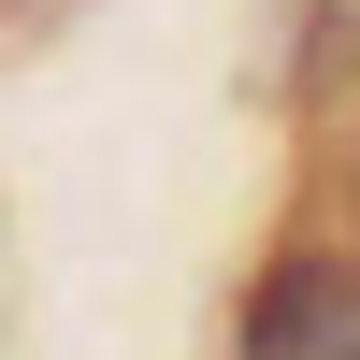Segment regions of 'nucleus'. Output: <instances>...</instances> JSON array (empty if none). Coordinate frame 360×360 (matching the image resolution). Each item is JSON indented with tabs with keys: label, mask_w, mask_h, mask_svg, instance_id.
<instances>
[{
	"label": "nucleus",
	"mask_w": 360,
	"mask_h": 360,
	"mask_svg": "<svg viewBox=\"0 0 360 360\" xmlns=\"http://www.w3.org/2000/svg\"><path fill=\"white\" fill-rule=\"evenodd\" d=\"M245 360H360V259L288 245L245 303Z\"/></svg>",
	"instance_id": "1"
}]
</instances>
